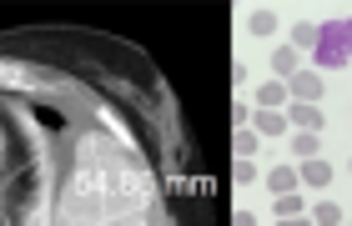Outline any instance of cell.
<instances>
[{"label": "cell", "mask_w": 352, "mask_h": 226, "mask_svg": "<svg viewBox=\"0 0 352 226\" xmlns=\"http://www.w3.org/2000/svg\"><path fill=\"white\" fill-rule=\"evenodd\" d=\"M282 226H312V221L307 216H292V221H282Z\"/></svg>", "instance_id": "obj_17"}, {"label": "cell", "mask_w": 352, "mask_h": 226, "mask_svg": "<svg viewBox=\"0 0 352 226\" xmlns=\"http://www.w3.org/2000/svg\"><path fill=\"white\" fill-rule=\"evenodd\" d=\"M287 95H292V91H287V80H267V86L257 91V101H262V106L272 111V106H282V101H287Z\"/></svg>", "instance_id": "obj_9"}, {"label": "cell", "mask_w": 352, "mask_h": 226, "mask_svg": "<svg viewBox=\"0 0 352 226\" xmlns=\"http://www.w3.org/2000/svg\"><path fill=\"white\" fill-rule=\"evenodd\" d=\"M277 216H282V221L302 216V196H297V191H287V196H277Z\"/></svg>", "instance_id": "obj_11"}, {"label": "cell", "mask_w": 352, "mask_h": 226, "mask_svg": "<svg viewBox=\"0 0 352 226\" xmlns=\"http://www.w3.org/2000/svg\"><path fill=\"white\" fill-rule=\"evenodd\" d=\"M252 131H257V136H282V131H287V116H277V111H257Z\"/></svg>", "instance_id": "obj_6"}, {"label": "cell", "mask_w": 352, "mask_h": 226, "mask_svg": "<svg viewBox=\"0 0 352 226\" xmlns=\"http://www.w3.org/2000/svg\"><path fill=\"white\" fill-rule=\"evenodd\" d=\"M347 166H352V161H347Z\"/></svg>", "instance_id": "obj_19"}, {"label": "cell", "mask_w": 352, "mask_h": 226, "mask_svg": "<svg viewBox=\"0 0 352 226\" xmlns=\"http://www.w3.org/2000/svg\"><path fill=\"white\" fill-rule=\"evenodd\" d=\"M302 181H307V186H327V181H332V166H327L322 156H317V161H302Z\"/></svg>", "instance_id": "obj_7"}, {"label": "cell", "mask_w": 352, "mask_h": 226, "mask_svg": "<svg viewBox=\"0 0 352 226\" xmlns=\"http://www.w3.org/2000/svg\"><path fill=\"white\" fill-rule=\"evenodd\" d=\"M347 60H352V51H347V21L322 25V36H317V66L338 71V66H347Z\"/></svg>", "instance_id": "obj_1"}, {"label": "cell", "mask_w": 352, "mask_h": 226, "mask_svg": "<svg viewBox=\"0 0 352 226\" xmlns=\"http://www.w3.org/2000/svg\"><path fill=\"white\" fill-rule=\"evenodd\" d=\"M317 36H322V25H297V30H292L297 45H317Z\"/></svg>", "instance_id": "obj_12"}, {"label": "cell", "mask_w": 352, "mask_h": 226, "mask_svg": "<svg viewBox=\"0 0 352 226\" xmlns=\"http://www.w3.org/2000/svg\"><path fill=\"white\" fill-rule=\"evenodd\" d=\"M236 151H242V156L257 151V131H236Z\"/></svg>", "instance_id": "obj_14"}, {"label": "cell", "mask_w": 352, "mask_h": 226, "mask_svg": "<svg viewBox=\"0 0 352 226\" xmlns=\"http://www.w3.org/2000/svg\"><path fill=\"white\" fill-rule=\"evenodd\" d=\"M312 221H317V226H338V221H342V206H338V201H322V206L312 212Z\"/></svg>", "instance_id": "obj_10"}, {"label": "cell", "mask_w": 352, "mask_h": 226, "mask_svg": "<svg viewBox=\"0 0 352 226\" xmlns=\"http://www.w3.org/2000/svg\"><path fill=\"white\" fill-rule=\"evenodd\" d=\"M236 181H257V166H252V156L236 161Z\"/></svg>", "instance_id": "obj_15"}, {"label": "cell", "mask_w": 352, "mask_h": 226, "mask_svg": "<svg viewBox=\"0 0 352 226\" xmlns=\"http://www.w3.org/2000/svg\"><path fill=\"white\" fill-rule=\"evenodd\" d=\"M287 91H292L297 101H312L317 106V95H322V76H317V71H297L292 80H287Z\"/></svg>", "instance_id": "obj_2"}, {"label": "cell", "mask_w": 352, "mask_h": 226, "mask_svg": "<svg viewBox=\"0 0 352 226\" xmlns=\"http://www.w3.org/2000/svg\"><path fill=\"white\" fill-rule=\"evenodd\" d=\"M297 181H302V171H292V166H277V171H267V186L277 191V196H287V191H297Z\"/></svg>", "instance_id": "obj_5"}, {"label": "cell", "mask_w": 352, "mask_h": 226, "mask_svg": "<svg viewBox=\"0 0 352 226\" xmlns=\"http://www.w3.org/2000/svg\"><path fill=\"white\" fill-rule=\"evenodd\" d=\"M236 226H257V221H252V212H236Z\"/></svg>", "instance_id": "obj_16"}, {"label": "cell", "mask_w": 352, "mask_h": 226, "mask_svg": "<svg viewBox=\"0 0 352 226\" xmlns=\"http://www.w3.org/2000/svg\"><path fill=\"white\" fill-rule=\"evenodd\" d=\"M252 30H257V36H267V30H277V21H272V10H252Z\"/></svg>", "instance_id": "obj_13"}, {"label": "cell", "mask_w": 352, "mask_h": 226, "mask_svg": "<svg viewBox=\"0 0 352 226\" xmlns=\"http://www.w3.org/2000/svg\"><path fill=\"white\" fill-rule=\"evenodd\" d=\"M272 71H277V80H292V76L302 71V60H297V51H292V45H282V51L272 56Z\"/></svg>", "instance_id": "obj_4"}, {"label": "cell", "mask_w": 352, "mask_h": 226, "mask_svg": "<svg viewBox=\"0 0 352 226\" xmlns=\"http://www.w3.org/2000/svg\"><path fill=\"white\" fill-rule=\"evenodd\" d=\"M347 51H352V21H347Z\"/></svg>", "instance_id": "obj_18"}, {"label": "cell", "mask_w": 352, "mask_h": 226, "mask_svg": "<svg viewBox=\"0 0 352 226\" xmlns=\"http://www.w3.org/2000/svg\"><path fill=\"white\" fill-rule=\"evenodd\" d=\"M287 116L297 121V131H317V126H322V111H317L312 101H297L292 111H287Z\"/></svg>", "instance_id": "obj_3"}, {"label": "cell", "mask_w": 352, "mask_h": 226, "mask_svg": "<svg viewBox=\"0 0 352 226\" xmlns=\"http://www.w3.org/2000/svg\"><path fill=\"white\" fill-rule=\"evenodd\" d=\"M317 151H322L317 131H297V136H292V156H302V161H317Z\"/></svg>", "instance_id": "obj_8"}]
</instances>
